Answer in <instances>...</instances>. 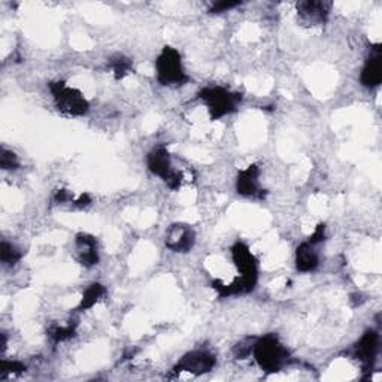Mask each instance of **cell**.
I'll list each match as a JSON object with an SVG mask.
<instances>
[{
    "label": "cell",
    "mask_w": 382,
    "mask_h": 382,
    "mask_svg": "<svg viewBox=\"0 0 382 382\" xmlns=\"http://www.w3.org/2000/svg\"><path fill=\"white\" fill-rule=\"evenodd\" d=\"M73 205H75L78 209H86V208H89V206L91 205V197H90V194H87V193L81 194L77 200H73Z\"/></svg>",
    "instance_id": "484cf974"
},
{
    "label": "cell",
    "mask_w": 382,
    "mask_h": 382,
    "mask_svg": "<svg viewBox=\"0 0 382 382\" xmlns=\"http://www.w3.org/2000/svg\"><path fill=\"white\" fill-rule=\"evenodd\" d=\"M0 166H2L3 171H17L20 167L18 157L15 155V153L2 148V151H0Z\"/></svg>",
    "instance_id": "44dd1931"
},
{
    "label": "cell",
    "mask_w": 382,
    "mask_h": 382,
    "mask_svg": "<svg viewBox=\"0 0 382 382\" xmlns=\"http://www.w3.org/2000/svg\"><path fill=\"white\" fill-rule=\"evenodd\" d=\"M77 333V324L70 323V324H65V326H59L54 324L48 328V336L51 337V341L54 344H60L65 342L68 339L73 337Z\"/></svg>",
    "instance_id": "e0dca14e"
},
{
    "label": "cell",
    "mask_w": 382,
    "mask_h": 382,
    "mask_svg": "<svg viewBox=\"0 0 382 382\" xmlns=\"http://www.w3.org/2000/svg\"><path fill=\"white\" fill-rule=\"evenodd\" d=\"M217 365V358L214 354L204 349H196V351L187 353L184 357L179 358V362L172 369V375L178 374H191V375H204L211 372Z\"/></svg>",
    "instance_id": "5b68a950"
},
{
    "label": "cell",
    "mask_w": 382,
    "mask_h": 382,
    "mask_svg": "<svg viewBox=\"0 0 382 382\" xmlns=\"http://www.w3.org/2000/svg\"><path fill=\"white\" fill-rule=\"evenodd\" d=\"M196 233L188 224L184 222H176L172 224L166 231L165 245L167 250L174 252H188L194 247Z\"/></svg>",
    "instance_id": "52a82bcc"
},
{
    "label": "cell",
    "mask_w": 382,
    "mask_h": 382,
    "mask_svg": "<svg viewBox=\"0 0 382 382\" xmlns=\"http://www.w3.org/2000/svg\"><path fill=\"white\" fill-rule=\"evenodd\" d=\"M111 68L114 72V77L116 81L123 79L124 77L129 75L130 72H133V63L129 57H125L123 54H116L111 59Z\"/></svg>",
    "instance_id": "ac0fdd59"
},
{
    "label": "cell",
    "mask_w": 382,
    "mask_h": 382,
    "mask_svg": "<svg viewBox=\"0 0 382 382\" xmlns=\"http://www.w3.org/2000/svg\"><path fill=\"white\" fill-rule=\"evenodd\" d=\"M54 201L56 204H68V201L73 204V194L69 190H59L54 196Z\"/></svg>",
    "instance_id": "d4e9b609"
},
{
    "label": "cell",
    "mask_w": 382,
    "mask_h": 382,
    "mask_svg": "<svg viewBox=\"0 0 382 382\" xmlns=\"http://www.w3.org/2000/svg\"><path fill=\"white\" fill-rule=\"evenodd\" d=\"M157 81L163 87H181L190 81L185 73L183 59L172 47H165L155 60Z\"/></svg>",
    "instance_id": "7a4b0ae2"
},
{
    "label": "cell",
    "mask_w": 382,
    "mask_h": 382,
    "mask_svg": "<svg viewBox=\"0 0 382 382\" xmlns=\"http://www.w3.org/2000/svg\"><path fill=\"white\" fill-rule=\"evenodd\" d=\"M324 240H326V226L318 224L315 231L310 236V239H307V242H311L312 245H320V243H323Z\"/></svg>",
    "instance_id": "603a6c76"
},
{
    "label": "cell",
    "mask_w": 382,
    "mask_h": 382,
    "mask_svg": "<svg viewBox=\"0 0 382 382\" xmlns=\"http://www.w3.org/2000/svg\"><path fill=\"white\" fill-rule=\"evenodd\" d=\"M254 358L261 370L266 374H277L290 362V353L277 335H264L256 339L252 349Z\"/></svg>",
    "instance_id": "6da1fadb"
},
{
    "label": "cell",
    "mask_w": 382,
    "mask_h": 382,
    "mask_svg": "<svg viewBox=\"0 0 382 382\" xmlns=\"http://www.w3.org/2000/svg\"><path fill=\"white\" fill-rule=\"evenodd\" d=\"M240 2H217L211 6L209 9V14H222V13H227V10L233 9L239 6Z\"/></svg>",
    "instance_id": "7402d4cb"
},
{
    "label": "cell",
    "mask_w": 382,
    "mask_h": 382,
    "mask_svg": "<svg viewBox=\"0 0 382 382\" xmlns=\"http://www.w3.org/2000/svg\"><path fill=\"white\" fill-rule=\"evenodd\" d=\"M48 87L59 112L68 116H82L89 112L90 105L79 90L68 87L63 81L49 82Z\"/></svg>",
    "instance_id": "277c9868"
},
{
    "label": "cell",
    "mask_w": 382,
    "mask_h": 382,
    "mask_svg": "<svg viewBox=\"0 0 382 382\" xmlns=\"http://www.w3.org/2000/svg\"><path fill=\"white\" fill-rule=\"evenodd\" d=\"M6 349V335L2 333V351H5Z\"/></svg>",
    "instance_id": "4316f807"
},
{
    "label": "cell",
    "mask_w": 382,
    "mask_h": 382,
    "mask_svg": "<svg viewBox=\"0 0 382 382\" xmlns=\"http://www.w3.org/2000/svg\"><path fill=\"white\" fill-rule=\"evenodd\" d=\"M260 167L257 165H250L247 169H243L236 176V191L238 194L243 197H254V199H264L266 191L260 187L259 183Z\"/></svg>",
    "instance_id": "9c48e42d"
},
{
    "label": "cell",
    "mask_w": 382,
    "mask_h": 382,
    "mask_svg": "<svg viewBox=\"0 0 382 382\" xmlns=\"http://www.w3.org/2000/svg\"><path fill=\"white\" fill-rule=\"evenodd\" d=\"M105 294H106V289L102 284L94 282V284L89 285L86 291L82 293V299L77 307V312H86V311L91 310V307L98 303Z\"/></svg>",
    "instance_id": "9a60e30c"
},
{
    "label": "cell",
    "mask_w": 382,
    "mask_h": 382,
    "mask_svg": "<svg viewBox=\"0 0 382 382\" xmlns=\"http://www.w3.org/2000/svg\"><path fill=\"white\" fill-rule=\"evenodd\" d=\"M379 349V335L376 330H366L353 348V358L362 366L363 372L372 370Z\"/></svg>",
    "instance_id": "8992f818"
},
{
    "label": "cell",
    "mask_w": 382,
    "mask_h": 382,
    "mask_svg": "<svg viewBox=\"0 0 382 382\" xmlns=\"http://www.w3.org/2000/svg\"><path fill=\"white\" fill-rule=\"evenodd\" d=\"M23 259V252H21L15 245L3 240L0 243V261H2L3 266L13 268L15 264Z\"/></svg>",
    "instance_id": "2e32d148"
},
{
    "label": "cell",
    "mask_w": 382,
    "mask_h": 382,
    "mask_svg": "<svg viewBox=\"0 0 382 382\" xmlns=\"http://www.w3.org/2000/svg\"><path fill=\"white\" fill-rule=\"evenodd\" d=\"M146 165H148V169H150V172L160 176L163 181H166V179L174 172L172 163H171V154H169L167 148L165 145H158L148 153Z\"/></svg>",
    "instance_id": "4fadbf2b"
},
{
    "label": "cell",
    "mask_w": 382,
    "mask_h": 382,
    "mask_svg": "<svg viewBox=\"0 0 382 382\" xmlns=\"http://www.w3.org/2000/svg\"><path fill=\"white\" fill-rule=\"evenodd\" d=\"M199 99L205 102L211 120L217 121L222 116L238 111V106L242 102V94L233 93L220 86H212L200 90Z\"/></svg>",
    "instance_id": "3957f363"
},
{
    "label": "cell",
    "mask_w": 382,
    "mask_h": 382,
    "mask_svg": "<svg viewBox=\"0 0 382 382\" xmlns=\"http://www.w3.org/2000/svg\"><path fill=\"white\" fill-rule=\"evenodd\" d=\"M231 259L240 275L245 277H259V261L248 248L247 243L236 242L231 247Z\"/></svg>",
    "instance_id": "7c38bea8"
},
{
    "label": "cell",
    "mask_w": 382,
    "mask_h": 382,
    "mask_svg": "<svg viewBox=\"0 0 382 382\" xmlns=\"http://www.w3.org/2000/svg\"><path fill=\"white\" fill-rule=\"evenodd\" d=\"M382 81V54L381 45L376 44L369 51L367 60L363 66L362 75H360V82L367 89L378 87Z\"/></svg>",
    "instance_id": "30bf717a"
},
{
    "label": "cell",
    "mask_w": 382,
    "mask_h": 382,
    "mask_svg": "<svg viewBox=\"0 0 382 382\" xmlns=\"http://www.w3.org/2000/svg\"><path fill=\"white\" fill-rule=\"evenodd\" d=\"M332 3L320 2V0H302L297 2L296 9L300 21L306 26L324 24L330 14Z\"/></svg>",
    "instance_id": "ba28073f"
},
{
    "label": "cell",
    "mask_w": 382,
    "mask_h": 382,
    "mask_svg": "<svg viewBox=\"0 0 382 382\" xmlns=\"http://www.w3.org/2000/svg\"><path fill=\"white\" fill-rule=\"evenodd\" d=\"M26 372V366L17 362V360H3L2 362V370H0V376L6 378L8 375H20Z\"/></svg>",
    "instance_id": "d6986e66"
},
{
    "label": "cell",
    "mask_w": 382,
    "mask_h": 382,
    "mask_svg": "<svg viewBox=\"0 0 382 382\" xmlns=\"http://www.w3.org/2000/svg\"><path fill=\"white\" fill-rule=\"evenodd\" d=\"M256 339L257 337H247L240 341L235 348H233V354H235V357L239 360L250 357L254 349V344H256Z\"/></svg>",
    "instance_id": "ffe728a7"
},
{
    "label": "cell",
    "mask_w": 382,
    "mask_h": 382,
    "mask_svg": "<svg viewBox=\"0 0 382 382\" xmlns=\"http://www.w3.org/2000/svg\"><path fill=\"white\" fill-rule=\"evenodd\" d=\"M75 257L84 268H93L99 263V245L94 236L79 233L75 238Z\"/></svg>",
    "instance_id": "8fae6325"
},
{
    "label": "cell",
    "mask_w": 382,
    "mask_h": 382,
    "mask_svg": "<svg viewBox=\"0 0 382 382\" xmlns=\"http://www.w3.org/2000/svg\"><path fill=\"white\" fill-rule=\"evenodd\" d=\"M316 245H312L311 242H302L296 250V268L303 273L314 272L320 266V256L316 252Z\"/></svg>",
    "instance_id": "5bb4252c"
},
{
    "label": "cell",
    "mask_w": 382,
    "mask_h": 382,
    "mask_svg": "<svg viewBox=\"0 0 382 382\" xmlns=\"http://www.w3.org/2000/svg\"><path fill=\"white\" fill-rule=\"evenodd\" d=\"M165 183H166V185L169 188H171V190H178L179 187H181V184H183V175H181V172L174 171L171 174V176H169Z\"/></svg>",
    "instance_id": "cb8c5ba5"
}]
</instances>
